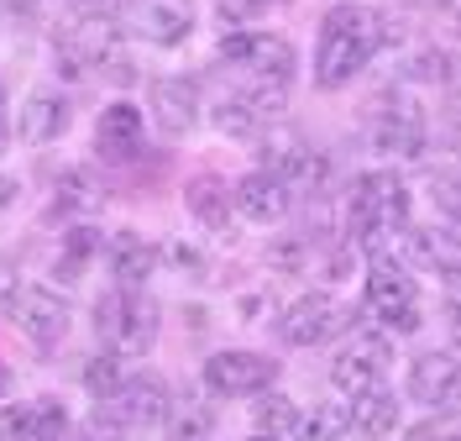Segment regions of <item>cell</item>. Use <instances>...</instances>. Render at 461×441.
Masks as SVG:
<instances>
[{
	"label": "cell",
	"mask_w": 461,
	"mask_h": 441,
	"mask_svg": "<svg viewBox=\"0 0 461 441\" xmlns=\"http://www.w3.org/2000/svg\"><path fill=\"white\" fill-rule=\"evenodd\" d=\"M215 5H221V16H226V22H252V16L267 11L273 0H215Z\"/></svg>",
	"instance_id": "d6a6232c"
},
{
	"label": "cell",
	"mask_w": 461,
	"mask_h": 441,
	"mask_svg": "<svg viewBox=\"0 0 461 441\" xmlns=\"http://www.w3.org/2000/svg\"><path fill=\"white\" fill-rule=\"evenodd\" d=\"M221 59L258 74V79H288L294 74V48L273 32H226L221 37Z\"/></svg>",
	"instance_id": "9c48e42d"
},
{
	"label": "cell",
	"mask_w": 461,
	"mask_h": 441,
	"mask_svg": "<svg viewBox=\"0 0 461 441\" xmlns=\"http://www.w3.org/2000/svg\"><path fill=\"white\" fill-rule=\"evenodd\" d=\"M5 310H11V321L22 326V336H32L37 347H58L68 336V305L53 289H16V299Z\"/></svg>",
	"instance_id": "8fae6325"
},
{
	"label": "cell",
	"mask_w": 461,
	"mask_h": 441,
	"mask_svg": "<svg viewBox=\"0 0 461 441\" xmlns=\"http://www.w3.org/2000/svg\"><path fill=\"white\" fill-rule=\"evenodd\" d=\"M409 226V189L393 174H362L346 200V232L362 247H383L393 232Z\"/></svg>",
	"instance_id": "7a4b0ae2"
},
{
	"label": "cell",
	"mask_w": 461,
	"mask_h": 441,
	"mask_svg": "<svg viewBox=\"0 0 461 441\" xmlns=\"http://www.w3.org/2000/svg\"><path fill=\"white\" fill-rule=\"evenodd\" d=\"M215 126L226 132L230 142H258L262 132H267V121H262L258 111H252V106L241 100V95H236V100H226V106L215 111Z\"/></svg>",
	"instance_id": "603a6c76"
},
{
	"label": "cell",
	"mask_w": 461,
	"mask_h": 441,
	"mask_svg": "<svg viewBox=\"0 0 461 441\" xmlns=\"http://www.w3.org/2000/svg\"><path fill=\"white\" fill-rule=\"evenodd\" d=\"M351 431L362 441H383L399 431V394L393 389H367V394H357V405H351Z\"/></svg>",
	"instance_id": "ac0fdd59"
},
{
	"label": "cell",
	"mask_w": 461,
	"mask_h": 441,
	"mask_svg": "<svg viewBox=\"0 0 461 441\" xmlns=\"http://www.w3.org/2000/svg\"><path fill=\"white\" fill-rule=\"evenodd\" d=\"M0 441H37V436H32L27 405H11V410H0Z\"/></svg>",
	"instance_id": "f1b7e54d"
},
{
	"label": "cell",
	"mask_w": 461,
	"mask_h": 441,
	"mask_svg": "<svg viewBox=\"0 0 461 441\" xmlns=\"http://www.w3.org/2000/svg\"><path fill=\"white\" fill-rule=\"evenodd\" d=\"M258 431L262 436H284V431H294L299 426V410H294V400L288 394H273V400H258Z\"/></svg>",
	"instance_id": "d4e9b609"
},
{
	"label": "cell",
	"mask_w": 461,
	"mask_h": 441,
	"mask_svg": "<svg viewBox=\"0 0 461 441\" xmlns=\"http://www.w3.org/2000/svg\"><path fill=\"white\" fill-rule=\"evenodd\" d=\"M5 137H11V126H5V95H0V152H5Z\"/></svg>",
	"instance_id": "8d00e7d4"
},
{
	"label": "cell",
	"mask_w": 461,
	"mask_h": 441,
	"mask_svg": "<svg viewBox=\"0 0 461 441\" xmlns=\"http://www.w3.org/2000/svg\"><path fill=\"white\" fill-rule=\"evenodd\" d=\"M278 379V357L262 353H215L204 363V383L221 394V400H241V394H262Z\"/></svg>",
	"instance_id": "ba28073f"
},
{
	"label": "cell",
	"mask_w": 461,
	"mask_h": 441,
	"mask_svg": "<svg viewBox=\"0 0 461 441\" xmlns=\"http://www.w3.org/2000/svg\"><path fill=\"white\" fill-rule=\"evenodd\" d=\"M403 441H461L456 436V420H420V426H409Z\"/></svg>",
	"instance_id": "f546056e"
},
{
	"label": "cell",
	"mask_w": 461,
	"mask_h": 441,
	"mask_svg": "<svg viewBox=\"0 0 461 441\" xmlns=\"http://www.w3.org/2000/svg\"><path fill=\"white\" fill-rule=\"evenodd\" d=\"M304 242H284V247H273V268H284V273H299L304 268Z\"/></svg>",
	"instance_id": "836d02e7"
},
{
	"label": "cell",
	"mask_w": 461,
	"mask_h": 441,
	"mask_svg": "<svg viewBox=\"0 0 461 441\" xmlns=\"http://www.w3.org/2000/svg\"><path fill=\"white\" fill-rule=\"evenodd\" d=\"M89 206H100V189H95V179L85 169L58 179V210H89Z\"/></svg>",
	"instance_id": "484cf974"
},
{
	"label": "cell",
	"mask_w": 461,
	"mask_h": 441,
	"mask_svg": "<svg viewBox=\"0 0 461 441\" xmlns=\"http://www.w3.org/2000/svg\"><path fill=\"white\" fill-rule=\"evenodd\" d=\"M16 289H22V284H16V263H11V258H0V310L16 299Z\"/></svg>",
	"instance_id": "e575fe53"
},
{
	"label": "cell",
	"mask_w": 461,
	"mask_h": 441,
	"mask_svg": "<svg viewBox=\"0 0 461 441\" xmlns=\"http://www.w3.org/2000/svg\"><path fill=\"white\" fill-rule=\"evenodd\" d=\"M121 27L152 48H173L194 32V0H126Z\"/></svg>",
	"instance_id": "8992f818"
},
{
	"label": "cell",
	"mask_w": 461,
	"mask_h": 441,
	"mask_svg": "<svg viewBox=\"0 0 461 441\" xmlns=\"http://www.w3.org/2000/svg\"><path fill=\"white\" fill-rule=\"evenodd\" d=\"M100 253H105V268H111L115 289H142L147 279H152V268H158V247L142 232H115Z\"/></svg>",
	"instance_id": "4fadbf2b"
},
{
	"label": "cell",
	"mask_w": 461,
	"mask_h": 441,
	"mask_svg": "<svg viewBox=\"0 0 461 441\" xmlns=\"http://www.w3.org/2000/svg\"><path fill=\"white\" fill-rule=\"evenodd\" d=\"M383 368H388V336L357 331V336L341 347V357L330 363V383L357 400V394H367V389L383 383Z\"/></svg>",
	"instance_id": "30bf717a"
},
{
	"label": "cell",
	"mask_w": 461,
	"mask_h": 441,
	"mask_svg": "<svg viewBox=\"0 0 461 441\" xmlns=\"http://www.w3.org/2000/svg\"><path fill=\"white\" fill-rule=\"evenodd\" d=\"M409 253H414V263H425L430 273L456 279V232L451 226H420V232H409Z\"/></svg>",
	"instance_id": "ffe728a7"
},
{
	"label": "cell",
	"mask_w": 461,
	"mask_h": 441,
	"mask_svg": "<svg viewBox=\"0 0 461 441\" xmlns=\"http://www.w3.org/2000/svg\"><path fill=\"white\" fill-rule=\"evenodd\" d=\"M346 321H351V310H346L336 294H304V299L288 305V316L278 321V336H284L288 347H320Z\"/></svg>",
	"instance_id": "52a82bcc"
},
{
	"label": "cell",
	"mask_w": 461,
	"mask_h": 441,
	"mask_svg": "<svg viewBox=\"0 0 461 441\" xmlns=\"http://www.w3.org/2000/svg\"><path fill=\"white\" fill-rule=\"evenodd\" d=\"M409 400L456 410V353H425L409 373Z\"/></svg>",
	"instance_id": "5bb4252c"
},
{
	"label": "cell",
	"mask_w": 461,
	"mask_h": 441,
	"mask_svg": "<svg viewBox=\"0 0 461 441\" xmlns=\"http://www.w3.org/2000/svg\"><path fill=\"white\" fill-rule=\"evenodd\" d=\"M383 42V16L367 5H336L320 27L315 48V85L320 89H341L362 74V63L377 53Z\"/></svg>",
	"instance_id": "6da1fadb"
},
{
	"label": "cell",
	"mask_w": 461,
	"mask_h": 441,
	"mask_svg": "<svg viewBox=\"0 0 461 441\" xmlns=\"http://www.w3.org/2000/svg\"><path fill=\"white\" fill-rule=\"evenodd\" d=\"M230 206H236V216H247V221H258V226H273V221H284L288 206H294V195H288L284 179L273 174H247L230 184Z\"/></svg>",
	"instance_id": "7c38bea8"
},
{
	"label": "cell",
	"mask_w": 461,
	"mask_h": 441,
	"mask_svg": "<svg viewBox=\"0 0 461 441\" xmlns=\"http://www.w3.org/2000/svg\"><path fill=\"white\" fill-rule=\"evenodd\" d=\"M121 436V426H111V420H105V415L95 410L85 420V426H79V431H74V441H115Z\"/></svg>",
	"instance_id": "1f68e13d"
},
{
	"label": "cell",
	"mask_w": 461,
	"mask_h": 441,
	"mask_svg": "<svg viewBox=\"0 0 461 441\" xmlns=\"http://www.w3.org/2000/svg\"><path fill=\"white\" fill-rule=\"evenodd\" d=\"M294 431H299V441H336V436L351 431V405H346V400H325V405H320L315 415H304Z\"/></svg>",
	"instance_id": "7402d4cb"
},
{
	"label": "cell",
	"mask_w": 461,
	"mask_h": 441,
	"mask_svg": "<svg viewBox=\"0 0 461 441\" xmlns=\"http://www.w3.org/2000/svg\"><path fill=\"white\" fill-rule=\"evenodd\" d=\"M137 147H142V111L137 106H105V116L95 126V152L105 163H126V158H137Z\"/></svg>",
	"instance_id": "2e32d148"
},
{
	"label": "cell",
	"mask_w": 461,
	"mask_h": 441,
	"mask_svg": "<svg viewBox=\"0 0 461 441\" xmlns=\"http://www.w3.org/2000/svg\"><path fill=\"white\" fill-rule=\"evenodd\" d=\"M95 247H105V242H100V236L89 232V226L68 232V247L58 253V273H63V279H79V268H85V258L95 253Z\"/></svg>",
	"instance_id": "4316f807"
},
{
	"label": "cell",
	"mask_w": 461,
	"mask_h": 441,
	"mask_svg": "<svg viewBox=\"0 0 461 441\" xmlns=\"http://www.w3.org/2000/svg\"><path fill=\"white\" fill-rule=\"evenodd\" d=\"M16 189H22L16 179H5V174H0V206H11V200H16Z\"/></svg>",
	"instance_id": "d590c367"
},
{
	"label": "cell",
	"mask_w": 461,
	"mask_h": 441,
	"mask_svg": "<svg viewBox=\"0 0 461 441\" xmlns=\"http://www.w3.org/2000/svg\"><path fill=\"white\" fill-rule=\"evenodd\" d=\"M68 132V100L53 95V89H37L27 106H22V142L48 147Z\"/></svg>",
	"instance_id": "e0dca14e"
},
{
	"label": "cell",
	"mask_w": 461,
	"mask_h": 441,
	"mask_svg": "<svg viewBox=\"0 0 461 441\" xmlns=\"http://www.w3.org/2000/svg\"><path fill=\"white\" fill-rule=\"evenodd\" d=\"M95 326L115 357H147V347L158 342V305L142 289H115L100 299Z\"/></svg>",
	"instance_id": "3957f363"
},
{
	"label": "cell",
	"mask_w": 461,
	"mask_h": 441,
	"mask_svg": "<svg viewBox=\"0 0 461 441\" xmlns=\"http://www.w3.org/2000/svg\"><path fill=\"white\" fill-rule=\"evenodd\" d=\"M0 383H5V379H0Z\"/></svg>",
	"instance_id": "f35d334b"
},
{
	"label": "cell",
	"mask_w": 461,
	"mask_h": 441,
	"mask_svg": "<svg viewBox=\"0 0 461 441\" xmlns=\"http://www.w3.org/2000/svg\"><path fill=\"white\" fill-rule=\"evenodd\" d=\"M27 415H32V436L37 441H63L68 436V410H63V400H53V394L32 400Z\"/></svg>",
	"instance_id": "cb8c5ba5"
},
{
	"label": "cell",
	"mask_w": 461,
	"mask_h": 441,
	"mask_svg": "<svg viewBox=\"0 0 461 441\" xmlns=\"http://www.w3.org/2000/svg\"><path fill=\"white\" fill-rule=\"evenodd\" d=\"M37 22V0H0V27H32Z\"/></svg>",
	"instance_id": "4dcf8cb0"
},
{
	"label": "cell",
	"mask_w": 461,
	"mask_h": 441,
	"mask_svg": "<svg viewBox=\"0 0 461 441\" xmlns=\"http://www.w3.org/2000/svg\"><path fill=\"white\" fill-rule=\"evenodd\" d=\"M252 441H284V436H262V431H258V436H252Z\"/></svg>",
	"instance_id": "74e56055"
},
{
	"label": "cell",
	"mask_w": 461,
	"mask_h": 441,
	"mask_svg": "<svg viewBox=\"0 0 461 441\" xmlns=\"http://www.w3.org/2000/svg\"><path fill=\"white\" fill-rule=\"evenodd\" d=\"M95 410L105 415L111 426H137V431H147V426H158L168 415V389H163L158 373H137V379L115 383Z\"/></svg>",
	"instance_id": "5b68a950"
},
{
	"label": "cell",
	"mask_w": 461,
	"mask_h": 441,
	"mask_svg": "<svg viewBox=\"0 0 461 441\" xmlns=\"http://www.w3.org/2000/svg\"><path fill=\"white\" fill-rule=\"evenodd\" d=\"M184 206H189V216L210 236H230V184H221V179H210V174L194 179L184 189Z\"/></svg>",
	"instance_id": "d6986e66"
},
{
	"label": "cell",
	"mask_w": 461,
	"mask_h": 441,
	"mask_svg": "<svg viewBox=\"0 0 461 441\" xmlns=\"http://www.w3.org/2000/svg\"><path fill=\"white\" fill-rule=\"evenodd\" d=\"M367 305H373V316L383 326H393V331H420V289H414V279L403 273L399 263H388V258H373L367 268Z\"/></svg>",
	"instance_id": "277c9868"
},
{
	"label": "cell",
	"mask_w": 461,
	"mask_h": 441,
	"mask_svg": "<svg viewBox=\"0 0 461 441\" xmlns=\"http://www.w3.org/2000/svg\"><path fill=\"white\" fill-rule=\"evenodd\" d=\"M168 441H204L210 426H215V410L204 405L200 394H184V400H168Z\"/></svg>",
	"instance_id": "44dd1931"
},
{
	"label": "cell",
	"mask_w": 461,
	"mask_h": 441,
	"mask_svg": "<svg viewBox=\"0 0 461 441\" xmlns=\"http://www.w3.org/2000/svg\"><path fill=\"white\" fill-rule=\"evenodd\" d=\"M152 121L168 137L194 132V121H200V89L189 85V79H158L152 85Z\"/></svg>",
	"instance_id": "9a60e30c"
},
{
	"label": "cell",
	"mask_w": 461,
	"mask_h": 441,
	"mask_svg": "<svg viewBox=\"0 0 461 441\" xmlns=\"http://www.w3.org/2000/svg\"><path fill=\"white\" fill-rule=\"evenodd\" d=\"M115 363H121L115 353H100V357H95V363L85 368V383L95 389V400H105V394H111L115 383H121V373H115Z\"/></svg>",
	"instance_id": "83f0119b"
}]
</instances>
